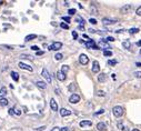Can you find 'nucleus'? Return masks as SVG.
Masks as SVG:
<instances>
[{"label":"nucleus","instance_id":"nucleus-27","mask_svg":"<svg viewBox=\"0 0 141 131\" xmlns=\"http://www.w3.org/2000/svg\"><path fill=\"white\" fill-rule=\"evenodd\" d=\"M69 71V67L68 66H62V68H61V72L63 73V74H66V73Z\"/></svg>","mask_w":141,"mask_h":131},{"label":"nucleus","instance_id":"nucleus-45","mask_svg":"<svg viewBox=\"0 0 141 131\" xmlns=\"http://www.w3.org/2000/svg\"><path fill=\"white\" fill-rule=\"evenodd\" d=\"M62 19H63L64 21H67V22H70V18H69V17H62Z\"/></svg>","mask_w":141,"mask_h":131},{"label":"nucleus","instance_id":"nucleus-11","mask_svg":"<svg viewBox=\"0 0 141 131\" xmlns=\"http://www.w3.org/2000/svg\"><path fill=\"white\" fill-rule=\"evenodd\" d=\"M60 114H61V117H68L71 114V111L66 108H62V109H60Z\"/></svg>","mask_w":141,"mask_h":131},{"label":"nucleus","instance_id":"nucleus-9","mask_svg":"<svg viewBox=\"0 0 141 131\" xmlns=\"http://www.w3.org/2000/svg\"><path fill=\"white\" fill-rule=\"evenodd\" d=\"M86 47H87V48H92V49H99V47L96 45L93 40H89V41H87V42H86Z\"/></svg>","mask_w":141,"mask_h":131},{"label":"nucleus","instance_id":"nucleus-19","mask_svg":"<svg viewBox=\"0 0 141 131\" xmlns=\"http://www.w3.org/2000/svg\"><path fill=\"white\" fill-rule=\"evenodd\" d=\"M7 95V89L6 87H2V88L0 89V98H5Z\"/></svg>","mask_w":141,"mask_h":131},{"label":"nucleus","instance_id":"nucleus-5","mask_svg":"<svg viewBox=\"0 0 141 131\" xmlns=\"http://www.w3.org/2000/svg\"><path fill=\"white\" fill-rule=\"evenodd\" d=\"M80 101V97L78 95H71L70 96V98H69V102H70V103H78V102H79Z\"/></svg>","mask_w":141,"mask_h":131},{"label":"nucleus","instance_id":"nucleus-33","mask_svg":"<svg viewBox=\"0 0 141 131\" xmlns=\"http://www.w3.org/2000/svg\"><path fill=\"white\" fill-rule=\"evenodd\" d=\"M68 13H69L70 16L76 15V9H69V10H68Z\"/></svg>","mask_w":141,"mask_h":131},{"label":"nucleus","instance_id":"nucleus-6","mask_svg":"<svg viewBox=\"0 0 141 131\" xmlns=\"http://www.w3.org/2000/svg\"><path fill=\"white\" fill-rule=\"evenodd\" d=\"M61 48H62V43L61 42H55L49 47V50H60Z\"/></svg>","mask_w":141,"mask_h":131},{"label":"nucleus","instance_id":"nucleus-17","mask_svg":"<svg viewBox=\"0 0 141 131\" xmlns=\"http://www.w3.org/2000/svg\"><path fill=\"white\" fill-rule=\"evenodd\" d=\"M107 80V74L106 73H100L98 76V81L99 82H104Z\"/></svg>","mask_w":141,"mask_h":131},{"label":"nucleus","instance_id":"nucleus-8","mask_svg":"<svg viewBox=\"0 0 141 131\" xmlns=\"http://www.w3.org/2000/svg\"><path fill=\"white\" fill-rule=\"evenodd\" d=\"M100 71V66H99V62L98 61H93L92 63V72L93 73H98Z\"/></svg>","mask_w":141,"mask_h":131},{"label":"nucleus","instance_id":"nucleus-28","mask_svg":"<svg viewBox=\"0 0 141 131\" xmlns=\"http://www.w3.org/2000/svg\"><path fill=\"white\" fill-rule=\"evenodd\" d=\"M103 55L106 56V57H111V56H112V51H110V50H104Z\"/></svg>","mask_w":141,"mask_h":131},{"label":"nucleus","instance_id":"nucleus-13","mask_svg":"<svg viewBox=\"0 0 141 131\" xmlns=\"http://www.w3.org/2000/svg\"><path fill=\"white\" fill-rule=\"evenodd\" d=\"M97 129H98L99 131H106L107 130V125H106V123H103V122H99L98 125H97Z\"/></svg>","mask_w":141,"mask_h":131},{"label":"nucleus","instance_id":"nucleus-32","mask_svg":"<svg viewBox=\"0 0 141 131\" xmlns=\"http://www.w3.org/2000/svg\"><path fill=\"white\" fill-rule=\"evenodd\" d=\"M74 89H76V85H74V83H70V85H69V90H70L71 92H73Z\"/></svg>","mask_w":141,"mask_h":131},{"label":"nucleus","instance_id":"nucleus-57","mask_svg":"<svg viewBox=\"0 0 141 131\" xmlns=\"http://www.w3.org/2000/svg\"><path fill=\"white\" fill-rule=\"evenodd\" d=\"M140 56H141V50H140Z\"/></svg>","mask_w":141,"mask_h":131},{"label":"nucleus","instance_id":"nucleus-10","mask_svg":"<svg viewBox=\"0 0 141 131\" xmlns=\"http://www.w3.org/2000/svg\"><path fill=\"white\" fill-rule=\"evenodd\" d=\"M19 68H21V69H23V70H27V71H32V67H30V66H28V64L23 63V62H19Z\"/></svg>","mask_w":141,"mask_h":131},{"label":"nucleus","instance_id":"nucleus-34","mask_svg":"<svg viewBox=\"0 0 141 131\" xmlns=\"http://www.w3.org/2000/svg\"><path fill=\"white\" fill-rule=\"evenodd\" d=\"M22 113V111L20 109H15V114H17V116H20Z\"/></svg>","mask_w":141,"mask_h":131},{"label":"nucleus","instance_id":"nucleus-2","mask_svg":"<svg viewBox=\"0 0 141 131\" xmlns=\"http://www.w3.org/2000/svg\"><path fill=\"white\" fill-rule=\"evenodd\" d=\"M117 22L116 19H110V18H103L102 19V23L104 26H111V24H114Z\"/></svg>","mask_w":141,"mask_h":131},{"label":"nucleus","instance_id":"nucleus-31","mask_svg":"<svg viewBox=\"0 0 141 131\" xmlns=\"http://www.w3.org/2000/svg\"><path fill=\"white\" fill-rule=\"evenodd\" d=\"M62 57H63V56H62V53H57V55L55 56V59H56V60H61Z\"/></svg>","mask_w":141,"mask_h":131},{"label":"nucleus","instance_id":"nucleus-4","mask_svg":"<svg viewBox=\"0 0 141 131\" xmlns=\"http://www.w3.org/2000/svg\"><path fill=\"white\" fill-rule=\"evenodd\" d=\"M79 62L81 64H87L88 62H89V58L87 57V55H85V53H82V55L79 56Z\"/></svg>","mask_w":141,"mask_h":131},{"label":"nucleus","instance_id":"nucleus-48","mask_svg":"<svg viewBox=\"0 0 141 131\" xmlns=\"http://www.w3.org/2000/svg\"><path fill=\"white\" fill-rule=\"evenodd\" d=\"M89 31H90V32H91V34H96V32H97V31H96L95 29H91V28H90V29H89Z\"/></svg>","mask_w":141,"mask_h":131},{"label":"nucleus","instance_id":"nucleus-40","mask_svg":"<svg viewBox=\"0 0 141 131\" xmlns=\"http://www.w3.org/2000/svg\"><path fill=\"white\" fill-rule=\"evenodd\" d=\"M135 13H137V15H138V16H141V6L139 7L138 9H137V11H135Z\"/></svg>","mask_w":141,"mask_h":131},{"label":"nucleus","instance_id":"nucleus-35","mask_svg":"<svg viewBox=\"0 0 141 131\" xmlns=\"http://www.w3.org/2000/svg\"><path fill=\"white\" fill-rule=\"evenodd\" d=\"M135 78H141V71H135Z\"/></svg>","mask_w":141,"mask_h":131},{"label":"nucleus","instance_id":"nucleus-16","mask_svg":"<svg viewBox=\"0 0 141 131\" xmlns=\"http://www.w3.org/2000/svg\"><path fill=\"white\" fill-rule=\"evenodd\" d=\"M56 76H57V78H58L60 81H64V80H66V78H67V77H66V74H63L61 71H58Z\"/></svg>","mask_w":141,"mask_h":131},{"label":"nucleus","instance_id":"nucleus-30","mask_svg":"<svg viewBox=\"0 0 141 131\" xmlns=\"http://www.w3.org/2000/svg\"><path fill=\"white\" fill-rule=\"evenodd\" d=\"M77 21L80 22V26H83V24H85V20H83L81 17H77Z\"/></svg>","mask_w":141,"mask_h":131},{"label":"nucleus","instance_id":"nucleus-14","mask_svg":"<svg viewBox=\"0 0 141 131\" xmlns=\"http://www.w3.org/2000/svg\"><path fill=\"white\" fill-rule=\"evenodd\" d=\"M79 125H80V127H81V128H85V127H90V125H92V122L89 121V120H83V121L80 122Z\"/></svg>","mask_w":141,"mask_h":131},{"label":"nucleus","instance_id":"nucleus-44","mask_svg":"<svg viewBox=\"0 0 141 131\" xmlns=\"http://www.w3.org/2000/svg\"><path fill=\"white\" fill-rule=\"evenodd\" d=\"M46 128H47L46 125H42V127H40V128H38V129H37V131H42V130H45Z\"/></svg>","mask_w":141,"mask_h":131},{"label":"nucleus","instance_id":"nucleus-52","mask_svg":"<svg viewBox=\"0 0 141 131\" xmlns=\"http://www.w3.org/2000/svg\"><path fill=\"white\" fill-rule=\"evenodd\" d=\"M122 130H123V131H129V129L127 128V127H123V129H122Z\"/></svg>","mask_w":141,"mask_h":131},{"label":"nucleus","instance_id":"nucleus-15","mask_svg":"<svg viewBox=\"0 0 141 131\" xmlns=\"http://www.w3.org/2000/svg\"><path fill=\"white\" fill-rule=\"evenodd\" d=\"M132 7H131V5H124V6L120 9V11L122 12V13H127V12H129V10L131 9Z\"/></svg>","mask_w":141,"mask_h":131},{"label":"nucleus","instance_id":"nucleus-43","mask_svg":"<svg viewBox=\"0 0 141 131\" xmlns=\"http://www.w3.org/2000/svg\"><path fill=\"white\" fill-rule=\"evenodd\" d=\"M72 37H73L74 39H77L78 38V34L76 32V31H72Z\"/></svg>","mask_w":141,"mask_h":131},{"label":"nucleus","instance_id":"nucleus-29","mask_svg":"<svg viewBox=\"0 0 141 131\" xmlns=\"http://www.w3.org/2000/svg\"><path fill=\"white\" fill-rule=\"evenodd\" d=\"M60 27H61L62 29H69V24L64 23V22H61V23H60Z\"/></svg>","mask_w":141,"mask_h":131},{"label":"nucleus","instance_id":"nucleus-20","mask_svg":"<svg viewBox=\"0 0 141 131\" xmlns=\"http://www.w3.org/2000/svg\"><path fill=\"white\" fill-rule=\"evenodd\" d=\"M11 78H12L15 81H18L19 80V74L16 71H11Z\"/></svg>","mask_w":141,"mask_h":131},{"label":"nucleus","instance_id":"nucleus-49","mask_svg":"<svg viewBox=\"0 0 141 131\" xmlns=\"http://www.w3.org/2000/svg\"><path fill=\"white\" fill-rule=\"evenodd\" d=\"M60 130H61V131H68V128H67V127H63V128H61Z\"/></svg>","mask_w":141,"mask_h":131},{"label":"nucleus","instance_id":"nucleus-47","mask_svg":"<svg viewBox=\"0 0 141 131\" xmlns=\"http://www.w3.org/2000/svg\"><path fill=\"white\" fill-rule=\"evenodd\" d=\"M51 131H61V130H60V128H58V127H55V128H52Z\"/></svg>","mask_w":141,"mask_h":131},{"label":"nucleus","instance_id":"nucleus-37","mask_svg":"<svg viewBox=\"0 0 141 131\" xmlns=\"http://www.w3.org/2000/svg\"><path fill=\"white\" fill-rule=\"evenodd\" d=\"M89 22H90V23H92V24H96V23H97V20H96L95 18H90L89 19Z\"/></svg>","mask_w":141,"mask_h":131},{"label":"nucleus","instance_id":"nucleus-46","mask_svg":"<svg viewBox=\"0 0 141 131\" xmlns=\"http://www.w3.org/2000/svg\"><path fill=\"white\" fill-rule=\"evenodd\" d=\"M43 53H45L43 51H40V50H39V51H37V53H36V55H37V56H42Z\"/></svg>","mask_w":141,"mask_h":131},{"label":"nucleus","instance_id":"nucleus-22","mask_svg":"<svg viewBox=\"0 0 141 131\" xmlns=\"http://www.w3.org/2000/svg\"><path fill=\"white\" fill-rule=\"evenodd\" d=\"M36 38H37V36H36V34H29V36H27L25 38V41H30V40L36 39Z\"/></svg>","mask_w":141,"mask_h":131},{"label":"nucleus","instance_id":"nucleus-39","mask_svg":"<svg viewBox=\"0 0 141 131\" xmlns=\"http://www.w3.org/2000/svg\"><path fill=\"white\" fill-rule=\"evenodd\" d=\"M106 41H114V38L113 37H107V38H106Z\"/></svg>","mask_w":141,"mask_h":131},{"label":"nucleus","instance_id":"nucleus-53","mask_svg":"<svg viewBox=\"0 0 141 131\" xmlns=\"http://www.w3.org/2000/svg\"><path fill=\"white\" fill-rule=\"evenodd\" d=\"M64 6H69V1H64Z\"/></svg>","mask_w":141,"mask_h":131},{"label":"nucleus","instance_id":"nucleus-23","mask_svg":"<svg viewBox=\"0 0 141 131\" xmlns=\"http://www.w3.org/2000/svg\"><path fill=\"white\" fill-rule=\"evenodd\" d=\"M37 85L41 89H45L47 87V83H45L43 81H37Z\"/></svg>","mask_w":141,"mask_h":131},{"label":"nucleus","instance_id":"nucleus-24","mask_svg":"<svg viewBox=\"0 0 141 131\" xmlns=\"http://www.w3.org/2000/svg\"><path fill=\"white\" fill-rule=\"evenodd\" d=\"M90 11H91L92 15H97V13H98V9H97L93 5H91V7H90Z\"/></svg>","mask_w":141,"mask_h":131},{"label":"nucleus","instance_id":"nucleus-12","mask_svg":"<svg viewBox=\"0 0 141 131\" xmlns=\"http://www.w3.org/2000/svg\"><path fill=\"white\" fill-rule=\"evenodd\" d=\"M50 107H51V110H53V111H57V110H58V103L56 102V100L53 98L50 100Z\"/></svg>","mask_w":141,"mask_h":131},{"label":"nucleus","instance_id":"nucleus-26","mask_svg":"<svg viewBox=\"0 0 141 131\" xmlns=\"http://www.w3.org/2000/svg\"><path fill=\"white\" fill-rule=\"evenodd\" d=\"M118 63V61L114 60V59H110V60H108V66H114V64Z\"/></svg>","mask_w":141,"mask_h":131},{"label":"nucleus","instance_id":"nucleus-36","mask_svg":"<svg viewBox=\"0 0 141 131\" xmlns=\"http://www.w3.org/2000/svg\"><path fill=\"white\" fill-rule=\"evenodd\" d=\"M8 113H9L10 116H13V114H15V109H13V108H10L9 111H8Z\"/></svg>","mask_w":141,"mask_h":131},{"label":"nucleus","instance_id":"nucleus-21","mask_svg":"<svg viewBox=\"0 0 141 131\" xmlns=\"http://www.w3.org/2000/svg\"><path fill=\"white\" fill-rule=\"evenodd\" d=\"M122 47L123 48H126V49H130V47H131V43H130V41H123L122 42Z\"/></svg>","mask_w":141,"mask_h":131},{"label":"nucleus","instance_id":"nucleus-38","mask_svg":"<svg viewBox=\"0 0 141 131\" xmlns=\"http://www.w3.org/2000/svg\"><path fill=\"white\" fill-rule=\"evenodd\" d=\"M97 96H101V97H103V96H106V93H104L102 90H100V91L97 92Z\"/></svg>","mask_w":141,"mask_h":131},{"label":"nucleus","instance_id":"nucleus-7","mask_svg":"<svg viewBox=\"0 0 141 131\" xmlns=\"http://www.w3.org/2000/svg\"><path fill=\"white\" fill-rule=\"evenodd\" d=\"M98 47H99V49L102 48V49H106V50H107V49H110L109 43H108L106 40H100V41H99V46Z\"/></svg>","mask_w":141,"mask_h":131},{"label":"nucleus","instance_id":"nucleus-55","mask_svg":"<svg viewBox=\"0 0 141 131\" xmlns=\"http://www.w3.org/2000/svg\"><path fill=\"white\" fill-rule=\"evenodd\" d=\"M83 38H86V39H89V37L87 36V34H83Z\"/></svg>","mask_w":141,"mask_h":131},{"label":"nucleus","instance_id":"nucleus-18","mask_svg":"<svg viewBox=\"0 0 141 131\" xmlns=\"http://www.w3.org/2000/svg\"><path fill=\"white\" fill-rule=\"evenodd\" d=\"M8 103H9V101L7 100L6 98H0V106L6 107V106H8Z\"/></svg>","mask_w":141,"mask_h":131},{"label":"nucleus","instance_id":"nucleus-3","mask_svg":"<svg viewBox=\"0 0 141 131\" xmlns=\"http://www.w3.org/2000/svg\"><path fill=\"white\" fill-rule=\"evenodd\" d=\"M41 74H42V77L47 80V82H48V83H51V77H50L49 71L47 70V69H43L42 72H41Z\"/></svg>","mask_w":141,"mask_h":131},{"label":"nucleus","instance_id":"nucleus-25","mask_svg":"<svg viewBox=\"0 0 141 131\" xmlns=\"http://www.w3.org/2000/svg\"><path fill=\"white\" fill-rule=\"evenodd\" d=\"M137 32H139L138 28H131V29H129V34H137Z\"/></svg>","mask_w":141,"mask_h":131},{"label":"nucleus","instance_id":"nucleus-41","mask_svg":"<svg viewBox=\"0 0 141 131\" xmlns=\"http://www.w3.org/2000/svg\"><path fill=\"white\" fill-rule=\"evenodd\" d=\"M103 112H104V110H103V109H100L98 112H96L95 114H96V116H98V114H101V113H103Z\"/></svg>","mask_w":141,"mask_h":131},{"label":"nucleus","instance_id":"nucleus-42","mask_svg":"<svg viewBox=\"0 0 141 131\" xmlns=\"http://www.w3.org/2000/svg\"><path fill=\"white\" fill-rule=\"evenodd\" d=\"M31 49H32V50H34V51H39V47H38V46H32V47H31Z\"/></svg>","mask_w":141,"mask_h":131},{"label":"nucleus","instance_id":"nucleus-1","mask_svg":"<svg viewBox=\"0 0 141 131\" xmlns=\"http://www.w3.org/2000/svg\"><path fill=\"white\" fill-rule=\"evenodd\" d=\"M123 108L120 107V106H116V107H113V109H112V113H113V116L116 117V118H120V117L123 114Z\"/></svg>","mask_w":141,"mask_h":131},{"label":"nucleus","instance_id":"nucleus-50","mask_svg":"<svg viewBox=\"0 0 141 131\" xmlns=\"http://www.w3.org/2000/svg\"><path fill=\"white\" fill-rule=\"evenodd\" d=\"M78 29H79V30H83V26H79V27H78Z\"/></svg>","mask_w":141,"mask_h":131},{"label":"nucleus","instance_id":"nucleus-56","mask_svg":"<svg viewBox=\"0 0 141 131\" xmlns=\"http://www.w3.org/2000/svg\"><path fill=\"white\" fill-rule=\"evenodd\" d=\"M132 131H140V130H139V129H133Z\"/></svg>","mask_w":141,"mask_h":131},{"label":"nucleus","instance_id":"nucleus-54","mask_svg":"<svg viewBox=\"0 0 141 131\" xmlns=\"http://www.w3.org/2000/svg\"><path fill=\"white\" fill-rule=\"evenodd\" d=\"M137 46H139V47L141 46V40H140V41H138V42H137Z\"/></svg>","mask_w":141,"mask_h":131},{"label":"nucleus","instance_id":"nucleus-51","mask_svg":"<svg viewBox=\"0 0 141 131\" xmlns=\"http://www.w3.org/2000/svg\"><path fill=\"white\" fill-rule=\"evenodd\" d=\"M135 66H137V67H141V62H137V63H135Z\"/></svg>","mask_w":141,"mask_h":131}]
</instances>
